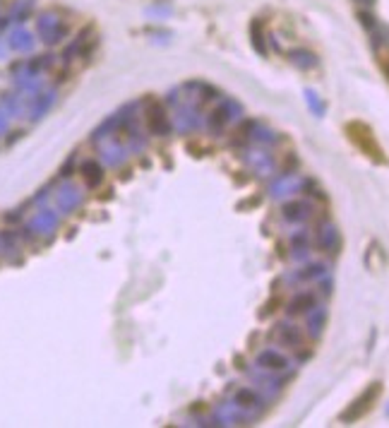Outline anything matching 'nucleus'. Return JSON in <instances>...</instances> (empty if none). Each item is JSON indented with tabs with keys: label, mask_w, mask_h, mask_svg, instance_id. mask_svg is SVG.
<instances>
[{
	"label": "nucleus",
	"mask_w": 389,
	"mask_h": 428,
	"mask_svg": "<svg viewBox=\"0 0 389 428\" xmlns=\"http://www.w3.org/2000/svg\"><path fill=\"white\" fill-rule=\"evenodd\" d=\"M346 135H348V140H351L353 145L358 147L368 159H373V161H375V164H385V161H387V157H385V149L380 147L378 138H375L373 131L365 126V123H361V121H351V123H348V126H346Z\"/></svg>",
	"instance_id": "nucleus-1"
},
{
	"label": "nucleus",
	"mask_w": 389,
	"mask_h": 428,
	"mask_svg": "<svg viewBox=\"0 0 389 428\" xmlns=\"http://www.w3.org/2000/svg\"><path fill=\"white\" fill-rule=\"evenodd\" d=\"M380 392H382V385H380V382H373V385L368 387V390L363 392L361 397L356 399L353 404L341 414V421H346V424H351V421H358L361 417H365V414L370 412L373 402H378Z\"/></svg>",
	"instance_id": "nucleus-2"
},
{
	"label": "nucleus",
	"mask_w": 389,
	"mask_h": 428,
	"mask_svg": "<svg viewBox=\"0 0 389 428\" xmlns=\"http://www.w3.org/2000/svg\"><path fill=\"white\" fill-rule=\"evenodd\" d=\"M315 306V296L313 294H301L294 298V303H291V313H306V310H310Z\"/></svg>",
	"instance_id": "nucleus-3"
},
{
	"label": "nucleus",
	"mask_w": 389,
	"mask_h": 428,
	"mask_svg": "<svg viewBox=\"0 0 389 428\" xmlns=\"http://www.w3.org/2000/svg\"><path fill=\"white\" fill-rule=\"evenodd\" d=\"M84 173V180H87V185H96L101 180V168L94 164V161H89V164H84L82 168Z\"/></svg>",
	"instance_id": "nucleus-4"
},
{
	"label": "nucleus",
	"mask_w": 389,
	"mask_h": 428,
	"mask_svg": "<svg viewBox=\"0 0 389 428\" xmlns=\"http://www.w3.org/2000/svg\"><path fill=\"white\" fill-rule=\"evenodd\" d=\"M259 361H262V363H271L269 368H284V366H286V361H284L281 356H276L274 352H271V354H264Z\"/></svg>",
	"instance_id": "nucleus-5"
}]
</instances>
